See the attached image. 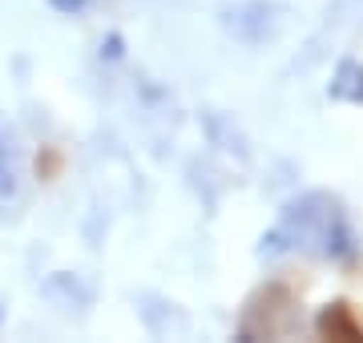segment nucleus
Segmentation results:
<instances>
[{
    "label": "nucleus",
    "mask_w": 363,
    "mask_h": 343,
    "mask_svg": "<svg viewBox=\"0 0 363 343\" xmlns=\"http://www.w3.org/2000/svg\"><path fill=\"white\" fill-rule=\"evenodd\" d=\"M319 335H323V339H363V327L355 323L347 303H331V307H323V315H319Z\"/></svg>",
    "instance_id": "f257e3e1"
},
{
    "label": "nucleus",
    "mask_w": 363,
    "mask_h": 343,
    "mask_svg": "<svg viewBox=\"0 0 363 343\" xmlns=\"http://www.w3.org/2000/svg\"><path fill=\"white\" fill-rule=\"evenodd\" d=\"M331 97L335 101H351V106H363V65L359 61H343L335 69V81H331Z\"/></svg>",
    "instance_id": "f03ea898"
},
{
    "label": "nucleus",
    "mask_w": 363,
    "mask_h": 343,
    "mask_svg": "<svg viewBox=\"0 0 363 343\" xmlns=\"http://www.w3.org/2000/svg\"><path fill=\"white\" fill-rule=\"evenodd\" d=\"M49 4L57 13H81V9H85V0H49Z\"/></svg>",
    "instance_id": "7ed1b4c3"
},
{
    "label": "nucleus",
    "mask_w": 363,
    "mask_h": 343,
    "mask_svg": "<svg viewBox=\"0 0 363 343\" xmlns=\"http://www.w3.org/2000/svg\"><path fill=\"white\" fill-rule=\"evenodd\" d=\"M105 53H109V57H121V37H109V45H105Z\"/></svg>",
    "instance_id": "20e7f679"
}]
</instances>
